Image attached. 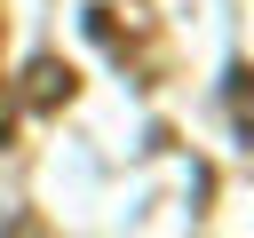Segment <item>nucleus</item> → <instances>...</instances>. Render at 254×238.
Masks as SVG:
<instances>
[{
    "instance_id": "obj_2",
    "label": "nucleus",
    "mask_w": 254,
    "mask_h": 238,
    "mask_svg": "<svg viewBox=\"0 0 254 238\" xmlns=\"http://www.w3.org/2000/svg\"><path fill=\"white\" fill-rule=\"evenodd\" d=\"M0 32H8V16H0Z\"/></svg>"
},
{
    "instance_id": "obj_1",
    "label": "nucleus",
    "mask_w": 254,
    "mask_h": 238,
    "mask_svg": "<svg viewBox=\"0 0 254 238\" xmlns=\"http://www.w3.org/2000/svg\"><path fill=\"white\" fill-rule=\"evenodd\" d=\"M71 95H79V71H71L64 56H40V63L24 71V103H32V111H56V103H71Z\"/></svg>"
}]
</instances>
